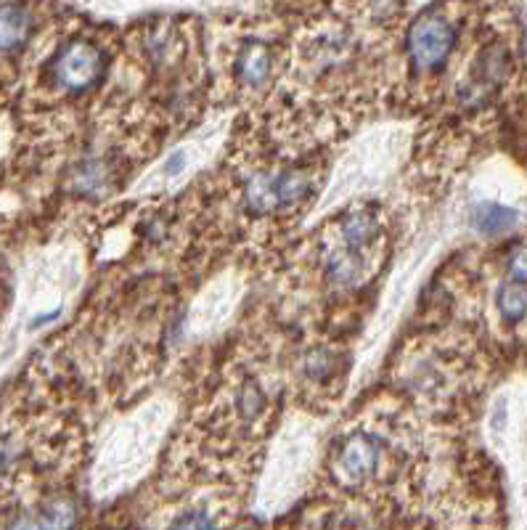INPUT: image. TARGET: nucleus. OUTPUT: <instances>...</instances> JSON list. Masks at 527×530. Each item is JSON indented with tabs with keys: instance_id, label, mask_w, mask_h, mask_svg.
<instances>
[{
	"instance_id": "1",
	"label": "nucleus",
	"mask_w": 527,
	"mask_h": 530,
	"mask_svg": "<svg viewBox=\"0 0 527 530\" xmlns=\"http://www.w3.org/2000/svg\"><path fill=\"white\" fill-rule=\"evenodd\" d=\"M408 56L419 72H435L456 48V27L448 16L430 11L422 14L408 30Z\"/></svg>"
},
{
	"instance_id": "2",
	"label": "nucleus",
	"mask_w": 527,
	"mask_h": 530,
	"mask_svg": "<svg viewBox=\"0 0 527 530\" xmlns=\"http://www.w3.org/2000/svg\"><path fill=\"white\" fill-rule=\"evenodd\" d=\"M104 75V56L88 40H75L53 59V77L69 93L91 91Z\"/></svg>"
},
{
	"instance_id": "3",
	"label": "nucleus",
	"mask_w": 527,
	"mask_h": 530,
	"mask_svg": "<svg viewBox=\"0 0 527 530\" xmlns=\"http://www.w3.org/2000/svg\"><path fill=\"white\" fill-rule=\"evenodd\" d=\"M377 462L379 446L377 440H371L369 435H355L339 451V472L347 480H366L371 472L377 470Z\"/></svg>"
},
{
	"instance_id": "4",
	"label": "nucleus",
	"mask_w": 527,
	"mask_h": 530,
	"mask_svg": "<svg viewBox=\"0 0 527 530\" xmlns=\"http://www.w3.org/2000/svg\"><path fill=\"white\" fill-rule=\"evenodd\" d=\"M32 19L27 6H0V53L11 56V53L22 51L30 43Z\"/></svg>"
},
{
	"instance_id": "5",
	"label": "nucleus",
	"mask_w": 527,
	"mask_h": 530,
	"mask_svg": "<svg viewBox=\"0 0 527 530\" xmlns=\"http://www.w3.org/2000/svg\"><path fill=\"white\" fill-rule=\"evenodd\" d=\"M236 75H239L241 83L249 85V88L268 83L273 75L271 48L260 43V40H252L249 46H244L239 61H236Z\"/></svg>"
},
{
	"instance_id": "6",
	"label": "nucleus",
	"mask_w": 527,
	"mask_h": 530,
	"mask_svg": "<svg viewBox=\"0 0 527 530\" xmlns=\"http://www.w3.org/2000/svg\"><path fill=\"white\" fill-rule=\"evenodd\" d=\"M38 523L43 530H75L80 523V504L69 493H56L43 501Z\"/></svg>"
},
{
	"instance_id": "7",
	"label": "nucleus",
	"mask_w": 527,
	"mask_h": 530,
	"mask_svg": "<svg viewBox=\"0 0 527 530\" xmlns=\"http://www.w3.org/2000/svg\"><path fill=\"white\" fill-rule=\"evenodd\" d=\"M339 228H342L345 250H353L358 252V255H363V250H366V247L374 242V236H377V220L366 210L347 212Z\"/></svg>"
},
{
	"instance_id": "8",
	"label": "nucleus",
	"mask_w": 527,
	"mask_h": 530,
	"mask_svg": "<svg viewBox=\"0 0 527 530\" xmlns=\"http://www.w3.org/2000/svg\"><path fill=\"white\" fill-rule=\"evenodd\" d=\"M112 183V165L106 159H88L75 173V189L80 194H98Z\"/></svg>"
},
{
	"instance_id": "9",
	"label": "nucleus",
	"mask_w": 527,
	"mask_h": 530,
	"mask_svg": "<svg viewBox=\"0 0 527 530\" xmlns=\"http://www.w3.org/2000/svg\"><path fill=\"white\" fill-rule=\"evenodd\" d=\"M498 311L506 321H522L527 316V287L506 281L504 287L498 289Z\"/></svg>"
},
{
	"instance_id": "10",
	"label": "nucleus",
	"mask_w": 527,
	"mask_h": 530,
	"mask_svg": "<svg viewBox=\"0 0 527 530\" xmlns=\"http://www.w3.org/2000/svg\"><path fill=\"white\" fill-rule=\"evenodd\" d=\"M363 273V255L353 250H339L334 252L332 260H329V276L337 284H353V281L361 279Z\"/></svg>"
},
{
	"instance_id": "11",
	"label": "nucleus",
	"mask_w": 527,
	"mask_h": 530,
	"mask_svg": "<svg viewBox=\"0 0 527 530\" xmlns=\"http://www.w3.org/2000/svg\"><path fill=\"white\" fill-rule=\"evenodd\" d=\"M514 223V212L498 205H482L475 210V226L482 234H501Z\"/></svg>"
},
{
	"instance_id": "12",
	"label": "nucleus",
	"mask_w": 527,
	"mask_h": 530,
	"mask_svg": "<svg viewBox=\"0 0 527 530\" xmlns=\"http://www.w3.org/2000/svg\"><path fill=\"white\" fill-rule=\"evenodd\" d=\"M170 530H218V525H215V520H212L207 512H202V509H191V512H183V515L170 525Z\"/></svg>"
},
{
	"instance_id": "13",
	"label": "nucleus",
	"mask_w": 527,
	"mask_h": 530,
	"mask_svg": "<svg viewBox=\"0 0 527 530\" xmlns=\"http://www.w3.org/2000/svg\"><path fill=\"white\" fill-rule=\"evenodd\" d=\"M334 369V358L329 350H316V353H310L308 361H305V374L310 379H326L332 374Z\"/></svg>"
},
{
	"instance_id": "14",
	"label": "nucleus",
	"mask_w": 527,
	"mask_h": 530,
	"mask_svg": "<svg viewBox=\"0 0 527 530\" xmlns=\"http://www.w3.org/2000/svg\"><path fill=\"white\" fill-rule=\"evenodd\" d=\"M506 271H509V281L525 287L527 284V244L517 247V250L509 255V260H506Z\"/></svg>"
},
{
	"instance_id": "15",
	"label": "nucleus",
	"mask_w": 527,
	"mask_h": 530,
	"mask_svg": "<svg viewBox=\"0 0 527 530\" xmlns=\"http://www.w3.org/2000/svg\"><path fill=\"white\" fill-rule=\"evenodd\" d=\"M16 462V446H14V440H0V475L3 472H8L11 467H14Z\"/></svg>"
},
{
	"instance_id": "16",
	"label": "nucleus",
	"mask_w": 527,
	"mask_h": 530,
	"mask_svg": "<svg viewBox=\"0 0 527 530\" xmlns=\"http://www.w3.org/2000/svg\"><path fill=\"white\" fill-rule=\"evenodd\" d=\"M3 530H43L38 523V517L32 515H24V512H19V515H14L11 520L6 523V528Z\"/></svg>"
},
{
	"instance_id": "17",
	"label": "nucleus",
	"mask_w": 527,
	"mask_h": 530,
	"mask_svg": "<svg viewBox=\"0 0 527 530\" xmlns=\"http://www.w3.org/2000/svg\"><path fill=\"white\" fill-rule=\"evenodd\" d=\"M239 530H255V528H239Z\"/></svg>"
}]
</instances>
